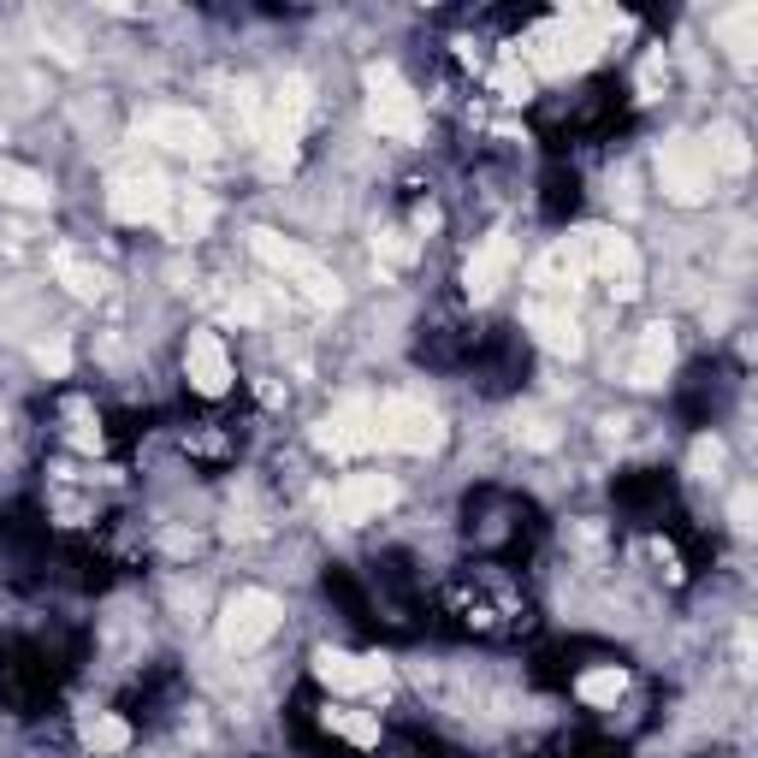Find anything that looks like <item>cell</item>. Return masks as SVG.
I'll return each mask as SVG.
<instances>
[{
    "mask_svg": "<svg viewBox=\"0 0 758 758\" xmlns=\"http://www.w3.org/2000/svg\"><path fill=\"white\" fill-rule=\"evenodd\" d=\"M368 125L391 142L421 137V95L398 78V66H368Z\"/></svg>",
    "mask_w": 758,
    "mask_h": 758,
    "instance_id": "cell-7",
    "label": "cell"
},
{
    "mask_svg": "<svg viewBox=\"0 0 758 758\" xmlns=\"http://www.w3.org/2000/svg\"><path fill=\"white\" fill-rule=\"evenodd\" d=\"M568 238H575L587 273H599L617 302H634L640 290H646V267H640V250H634L629 231H617V226H581V231H568Z\"/></svg>",
    "mask_w": 758,
    "mask_h": 758,
    "instance_id": "cell-2",
    "label": "cell"
},
{
    "mask_svg": "<svg viewBox=\"0 0 758 758\" xmlns=\"http://www.w3.org/2000/svg\"><path fill=\"white\" fill-rule=\"evenodd\" d=\"M250 255L261 261V267H273L279 279L290 285V279H302V273L314 267V250H302V243H290V238H279V231H267V226H255L250 231Z\"/></svg>",
    "mask_w": 758,
    "mask_h": 758,
    "instance_id": "cell-16",
    "label": "cell"
},
{
    "mask_svg": "<svg viewBox=\"0 0 758 758\" xmlns=\"http://www.w3.org/2000/svg\"><path fill=\"white\" fill-rule=\"evenodd\" d=\"M575 693L587 699V705H617V699L629 693V669H617V664H599V669H587V676L575 681Z\"/></svg>",
    "mask_w": 758,
    "mask_h": 758,
    "instance_id": "cell-23",
    "label": "cell"
},
{
    "mask_svg": "<svg viewBox=\"0 0 758 758\" xmlns=\"http://www.w3.org/2000/svg\"><path fill=\"white\" fill-rule=\"evenodd\" d=\"M279 599H273L267 587H243L231 593L226 610H220V646L238 652V658H250V652H261L273 634H279Z\"/></svg>",
    "mask_w": 758,
    "mask_h": 758,
    "instance_id": "cell-6",
    "label": "cell"
},
{
    "mask_svg": "<svg viewBox=\"0 0 758 758\" xmlns=\"http://www.w3.org/2000/svg\"><path fill=\"white\" fill-rule=\"evenodd\" d=\"M688 469L699 474V480H711L723 469V439L717 433H705V439H693V450H688Z\"/></svg>",
    "mask_w": 758,
    "mask_h": 758,
    "instance_id": "cell-28",
    "label": "cell"
},
{
    "mask_svg": "<svg viewBox=\"0 0 758 758\" xmlns=\"http://www.w3.org/2000/svg\"><path fill=\"white\" fill-rule=\"evenodd\" d=\"M717 36L728 48V60H735L740 71H753V42H758V7L747 0V7H728L717 19Z\"/></svg>",
    "mask_w": 758,
    "mask_h": 758,
    "instance_id": "cell-21",
    "label": "cell"
},
{
    "mask_svg": "<svg viewBox=\"0 0 758 758\" xmlns=\"http://www.w3.org/2000/svg\"><path fill=\"white\" fill-rule=\"evenodd\" d=\"M587 279H593V273H587V261H581L575 238L551 243V250L533 261V273H528V285H533L539 302H575V290L587 285Z\"/></svg>",
    "mask_w": 758,
    "mask_h": 758,
    "instance_id": "cell-11",
    "label": "cell"
},
{
    "mask_svg": "<svg viewBox=\"0 0 758 758\" xmlns=\"http://www.w3.org/2000/svg\"><path fill=\"white\" fill-rule=\"evenodd\" d=\"M374 255H386V267H379V273H391V267H410V261H415V243L403 238V231H379Z\"/></svg>",
    "mask_w": 758,
    "mask_h": 758,
    "instance_id": "cell-29",
    "label": "cell"
},
{
    "mask_svg": "<svg viewBox=\"0 0 758 758\" xmlns=\"http://www.w3.org/2000/svg\"><path fill=\"white\" fill-rule=\"evenodd\" d=\"M664 78H669V71H664V54H652V60L640 66V101H658V95H664Z\"/></svg>",
    "mask_w": 758,
    "mask_h": 758,
    "instance_id": "cell-33",
    "label": "cell"
},
{
    "mask_svg": "<svg viewBox=\"0 0 758 758\" xmlns=\"http://www.w3.org/2000/svg\"><path fill=\"white\" fill-rule=\"evenodd\" d=\"M398 504V480L391 474H344L338 492H332V521L338 528H361V521L386 516Z\"/></svg>",
    "mask_w": 758,
    "mask_h": 758,
    "instance_id": "cell-10",
    "label": "cell"
},
{
    "mask_svg": "<svg viewBox=\"0 0 758 758\" xmlns=\"http://www.w3.org/2000/svg\"><path fill=\"white\" fill-rule=\"evenodd\" d=\"M314 681L332 693H361V652H344V646H314Z\"/></svg>",
    "mask_w": 758,
    "mask_h": 758,
    "instance_id": "cell-19",
    "label": "cell"
},
{
    "mask_svg": "<svg viewBox=\"0 0 758 758\" xmlns=\"http://www.w3.org/2000/svg\"><path fill=\"white\" fill-rule=\"evenodd\" d=\"M558 421H545V415H533V421H521V445L528 450H558Z\"/></svg>",
    "mask_w": 758,
    "mask_h": 758,
    "instance_id": "cell-30",
    "label": "cell"
},
{
    "mask_svg": "<svg viewBox=\"0 0 758 758\" xmlns=\"http://www.w3.org/2000/svg\"><path fill=\"white\" fill-rule=\"evenodd\" d=\"M214 214H220V208H214V196H208V190H179V196H172V220H166V226L179 231V238L196 243V238H208Z\"/></svg>",
    "mask_w": 758,
    "mask_h": 758,
    "instance_id": "cell-22",
    "label": "cell"
},
{
    "mask_svg": "<svg viewBox=\"0 0 758 758\" xmlns=\"http://www.w3.org/2000/svg\"><path fill=\"white\" fill-rule=\"evenodd\" d=\"M226 320H238V326H261V320H267V309H261L250 290H231V297H226Z\"/></svg>",
    "mask_w": 758,
    "mask_h": 758,
    "instance_id": "cell-31",
    "label": "cell"
},
{
    "mask_svg": "<svg viewBox=\"0 0 758 758\" xmlns=\"http://www.w3.org/2000/svg\"><path fill=\"white\" fill-rule=\"evenodd\" d=\"M320 723L332 728V735H344V740H356V747H379V717L374 711H320Z\"/></svg>",
    "mask_w": 758,
    "mask_h": 758,
    "instance_id": "cell-25",
    "label": "cell"
},
{
    "mask_svg": "<svg viewBox=\"0 0 758 758\" xmlns=\"http://www.w3.org/2000/svg\"><path fill=\"white\" fill-rule=\"evenodd\" d=\"M172 196H179V190L166 184L160 166H119L107 179V208H113V220H125V226H166Z\"/></svg>",
    "mask_w": 758,
    "mask_h": 758,
    "instance_id": "cell-5",
    "label": "cell"
},
{
    "mask_svg": "<svg viewBox=\"0 0 758 758\" xmlns=\"http://www.w3.org/2000/svg\"><path fill=\"white\" fill-rule=\"evenodd\" d=\"M669 368H676V332H669V320H652V326H640L634 338V356H629V386L634 391H658Z\"/></svg>",
    "mask_w": 758,
    "mask_h": 758,
    "instance_id": "cell-15",
    "label": "cell"
},
{
    "mask_svg": "<svg viewBox=\"0 0 758 758\" xmlns=\"http://www.w3.org/2000/svg\"><path fill=\"white\" fill-rule=\"evenodd\" d=\"M83 747L90 753H125L130 747V723L113 717V711H95V717L83 723Z\"/></svg>",
    "mask_w": 758,
    "mask_h": 758,
    "instance_id": "cell-26",
    "label": "cell"
},
{
    "mask_svg": "<svg viewBox=\"0 0 758 758\" xmlns=\"http://www.w3.org/2000/svg\"><path fill=\"white\" fill-rule=\"evenodd\" d=\"M54 279H60L78 302H101L107 297V273L95 261H83L78 250H54Z\"/></svg>",
    "mask_w": 758,
    "mask_h": 758,
    "instance_id": "cell-20",
    "label": "cell"
},
{
    "mask_svg": "<svg viewBox=\"0 0 758 758\" xmlns=\"http://www.w3.org/2000/svg\"><path fill=\"white\" fill-rule=\"evenodd\" d=\"M31 356H36V368H42V374H54V379L71 374V349H66V344H36Z\"/></svg>",
    "mask_w": 758,
    "mask_h": 758,
    "instance_id": "cell-32",
    "label": "cell"
},
{
    "mask_svg": "<svg viewBox=\"0 0 758 758\" xmlns=\"http://www.w3.org/2000/svg\"><path fill=\"white\" fill-rule=\"evenodd\" d=\"M142 137H149L154 149L179 154V160H214L220 154V137H214V125L202 119L196 107H154L149 119H142Z\"/></svg>",
    "mask_w": 758,
    "mask_h": 758,
    "instance_id": "cell-9",
    "label": "cell"
},
{
    "mask_svg": "<svg viewBox=\"0 0 758 758\" xmlns=\"http://www.w3.org/2000/svg\"><path fill=\"white\" fill-rule=\"evenodd\" d=\"M0 202H12V208H31L42 214L54 202V184L42 179V172L19 166V160H0Z\"/></svg>",
    "mask_w": 758,
    "mask_h": 758,
    "instance_id": "cell-18",
    "label": "cell"
},
{
    "mask_svg": "<svg viewBox=\"0 0 758 758\" xmlns=\"http://www.w3.org/2000/svg\"><path fill=\"white\" fill-rule=\"evenodd\" d=\"M658 190L676 208H705L711 196H717V172H711L705 149H699L693 130H669V137L658 142Z\"/></svg>",
    "mask_w": 758,
    "mask_h": 758,
    "instance_id": "cell-3",
    "label": "cell"
},
{
    "mask_svg": "<svg viewBox=\"0 0 758 758\" xmlns=\"http://www.w3.org/2000/svg\"><path fill=\"white\" fill-rule=\"evenodd\" d=\"M184 379H190V391H196V398H226L231 356H226L220 332H190V344H184Z\"/></svg>",
    "mask_w": 758,
    "mask_h": 758,
    "instance_id": "cell-14",
    "label": "cell"
},
{
    "mask_svg": "<svg viewBox=\"0 0 758 758\" xmlns=\"http://www.w3.org/2000/svg\"><path fill=\"white\" fill-rule=\"evenodd\" d=\"M492 90H498L509 107H521V101H533V71L521 54H504L498 66H492Z\"/></svg>",
    "mask_w": 758,
    "mask_h": 758,
    "instance_id": "cell-24",
    "label": "cell"
},
{
    "mask_svg": "<svg viewBox=\"0 0 758 758\" xmlns=\"http://www.w3.org/2000/svg\"><path fill=\"white\" fill-rule=\"evenodd\" d=\"M509 273H516V238H509V231H492V238L469 255V267H462V290H469V302H492L509 285Z\"/></svg>",
    "mask_w": 758,
    "mask_h": 758,
    "instance_id": "cell-12",
    "label": "cell"
},
{
    "mask_svg": "<svg viewBox=\"0 0 758 758\" xmlns=\"http://www.w3.org/2000/svg\"><path fill=\"white\" fill-rule=\"evenodd\" d=\"M314 450L326 457H368L379 450V403L374 398H344L332 415L314 421Z\"/></svg>",
    "mask_w": 758,
    "mask_h": 758,
    "instance_id": "cell-8",
    "label": "cell"
},
{
    "mask_svg": "<svg viewBox=\"0 0 758 758\" xmlns=\"http://www.w3.org/2000/svg\"><path fill=\"white\" fill-rule=\"evenodd\" d=\"M361 693H368V699H391V658H386V652H361Z\"/></svg>",
    "mask_w": 758,
    "mask_h": 758,
    "instance_id": "cell-27",
    "label": "cell"
},
{
    "mask_svg": "<svg viewBox=\"0 0 758 758\" xmlns=\"http://www.w3.org/2000/svg\"><path fill=\"white\" fill-rule=\"evenodd\" d=\"M699 149H705L711 160V172H753V142H747V130H740L735 119H711V130L699 137Z\"/></svg>",
    "mask_w": 758,
    "mask_h": 758,
    "instance_id": "cell-17",
    "label": "cell"
},
{
    "mask_svg": "<svg viewBox=\"0 0 758 758\" xmlns=\"http://www.w3.org/2000/svg\"><path fill=\"white\" fill-rule=\"evenodd\" d=\"M728 521H735V533H753V486H735V498H728Z\"/></svg>",
    "mask_w": 758,
    "mask_h": 758,
    "instance_id": "cell-34",
    "label": "cell"
},
{
    "mask_svg": "<svg viewBox=\"0 0 758 758\" xmlns=\"http://www.w3.org/2000/svg\"><path fill=\"white\" fill-rule=\"evenodd\" d=\"M521 320H528V332L539 344L551 349V356H563V361H575L581 349H587V332H581V320H575V302H528L521 309Z\"/></svg>",
    "mask_w": 758,
    "mask_h": 758,
    "instance_id": "cell-13",
    "label": "cell"
},
{
    "mask_svg": "<svg viewBox=\"0 0 758 758\" xmlns=\"http://www.w3.org/2000/svg\"><path fill=\"white\" fill-rule=\"evenodd\" d=\"M605 54V42L581 24L575 7H563L558 19H545L539 31L528 36V48H521V60H528L533 78H575V71H587L593 60Z\"/></svg>",
    "mask_w": 758,
    "mask_h": 758,
    "instance_id": "cell-1",
    "label": "cell"
},
{
    "mask_svg": "<svg viewBox=\"0 0 758 758\" xmlns=\"http://www.w3.org/2000/svg\"><path fill=\"white\" fill-rule=\"evenodd\" d=\"M379 450H403V457H439L445 450V415L427 398H386L379 403Z\"/></svg>",
    "mask_w": 758,
    "mask_h": 758,
    "instance_id": "cell-4",
    "label": "cell"
}]
</instances>
